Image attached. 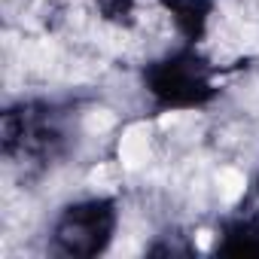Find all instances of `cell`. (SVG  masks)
<instances>
[{
  "label": "cell",
  "mask_w": 259,
  "mask_h": 259,
  "mask_svg": "<svg viewBox=\"0 0 259 259\" xmlns=\"http://www.w3.org/2000/svg\"><path fill=\"white\" fill-rule=\"evenodd\" d=\"M150 156V128L147 125H132L122 138V147H119V159L125 168H141Z\"/></svg>",
  "instance_id": "1"
},
{
  "label": "cell",
  "mask_w": 259,
  "mask_h": 259,
  "mask_svg": "<svg viewBox=\"0 0 259 259\" xmlns=\"http://www.w3.org/2000/svg\"><path fill=\"white\" fill-rule=\"evenodd\" d=\"M217 183H220V195L226 201H238L244 195V174L235 171V168H223L220 177H217Z\"/></svg>",
  "instance_id": "2"
},
{
  "label": "cell",
  "mask_w": 259,
  "mask_h": 259,
  "mask_svg": "<svg viewBox=\"0 0 259 259\" xmlns=\"http://www.w3.org/2000/svg\"><path fill=\"white\" fill-rule=\"evenodd\" d=\"M113 122H116V116L110 110H92L85 116V132L89 135H101V132H107V128H113Z\"/></svg>",
  "instance_id": "3"
},
{
  "label": "cell",
  "mask_w": 259,
  "mask_h": 259,
  "mask_svg": "<svg viewBox=\"0 0 259 259\" xmlns=\"http://www.w3.org/2000/svg\"><path fill=\"white\" fill-rule=\"evenodd\" d=\"M113 177H116V174H113V168H107V165H101L98 171H92V183H98V186H101V183H110Z\"/></svg>",
  "instance_id": "4"
}]
</instances>
